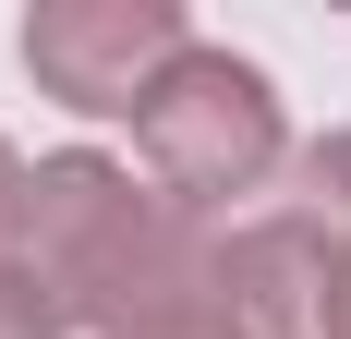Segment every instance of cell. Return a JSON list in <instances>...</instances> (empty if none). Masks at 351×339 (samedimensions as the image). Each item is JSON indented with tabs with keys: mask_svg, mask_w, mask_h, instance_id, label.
<instances>
[{
	"mask_svg": "<svg viewBox=\"0 0 351 339\" xmlns=\"http://www.w3.org/2000/svg\"><path fill=\"white\" fill-rule=\"evenodd\" d=\"M25 255L61 291L73 339H254L243 291H230V242L194 231L158 182H134L97 145L36 158Z\"/></svg>",
	"mask_w": 351,
	"mask_h": 339,
	"instance_id": "6da1fadb",
	"label": "cell"
},
{
	"mask_svg": "<svg viewBox=\"0 0 351 339\" xmlns=\"http://www.w3.org/2000/svg\"><path fill=\"white\" fill-rule=\"evenodd\" d=\"M145 170H158V194L194 218V231H218V218H254V206L279 194L291 170V134H279V85L243 61V49H182L170 85L145 97Z\"/></svg>",
	"mask_w": 351,
	"mask_h": 339,
	"instance_id": "7a4b0ae2",
	"label": "cell"
},
{
	"mask_svg": "<svg viewBox=\"0 0 351 339\" xmlns=\"http://www.w3.org/2000/svg\"><path fill=\"white\" fill-rule=\"evenodd\" d=\"M230 291L254 339H351V134L291 145L279 194L230 218Z\"/></svg>",
	"mask_w": 351,
	"mask_h": 339,
	"instance_id": "3957f363",
	"label": "cell"
},
{
	"mask_svg": "<svg viewBox=\"0 0 351 339\" xmlns=\"http://www.w3.org/2000/svg\"><path fill=\"white\" fill-rule=\"evenodd\" d=\"M182 49H194L182 0H36V12H25L36 97L85 109V121H145V97L170 85Z\"/></svg>",
	"mask_w": 351,
	"mask_h": 339,
	"instance_id": "277c9868",
	"label": "cell"
},
{
	"mask_svg": "<svg viewBox=\"0 0 351 339\" xmlns=\"http://www.w3.org/2000/svg\"><path fill=\"white\" fill-rule=\"evenodd\" d=\"M0 339H73L61 327V291L36 279V255H0Z\"/></svg>",
	"mask_w": 351,
	"mask_h": 339,
	"instance_id": "5b68a950",
	"label": "cell"
},
{
	"mask_svg": "<svg viewBox=\"0 0 351 339\" xmlns=\"http://www.w3.org/2000/svg\"><path fill=\"white\" fill-rule=\"evenodd\" d=\"M25 206H36V170L12 158V134H0V255H25Z\"/></svg>",
	"mask_w": 351,
	"mask_h": 339,
	"instance_id": "8992f818",
	"label": "cell"
}]
</instances>
